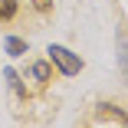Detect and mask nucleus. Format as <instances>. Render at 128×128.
<instances>
[{
    "instance_id": "1",
    "label": "nucleus",
    "mask_w": 128,
    "mask_h": 128,
    "mask_svg": "<svg viewBox=\"0 0 128 128\" xmlns=\"http://www.w3.org/2000/svg\"><path fill=\"white\" fill-rule=\"evenodd\" d=\"M46 53H49V62H53V66H56L62 76H76V72H82V59L76 56V53H69L66 46L53 43V46L46 49Z\"/></svg>"
},
{
    "instance_id": "2",
    "label": "nucleus",
    "mask_w": 128,
    "mask_h": 128,
    "mask_svg": "<svg viewBox=\"0 0 128 128\" xmlns=\"http://www.w3.org/2000/svg\"><path fill=\"white\" fill-rule=\"evenodd\" d=\"M30 76L36 79V86H49V82H53V62L36 59V62L30 66Z\"/></svg>"
},
{
    "instance_id": "3",
    "label": "nucleus",
    "mask_w": 128,
    "mask_h": 128,
    "mask_svg": "<svg viewBox=\"0 0 128 128\" xmlns=\"http://www.w3.org/2000/svg\"><path fill=\"white\" fill-rule=\"evenodd\" d=\"M95 122H115V125H128V115H125V112H115L112 105H105V102H102V105H98V115H95Z\"/></svg>"
},
{
    "instance_id": "4",
    "label": "nucleus",
    "mask_w": 128,
    "mask_h": 128,
    "mask_svg": "<svg viewBox=\"0 0 128 128\" xmlns=\"http://www.w3.org/2000/svg\"><path fill=\"white\" fill-rule=\"evenodd\" d=\"M4 49H7L10 56H23V53H26V40H20V36H7V40H4Z\"/></svg>"
},
{
    "instance_id": "5",
    "label": "nucleus",
    "mask_w": 128,
    "mask_h": 128,
    "mask_svg": "<svg viewBox=\"0 0 128 128\" xmlns=\"http://www.w3.org/2000/svg\"><path fill=\"white\" fill-rule=\"evenodd\" d=\"M16 16V0H0V23Z\"/></svg>"
},
{
    "instance_id": "6",
    "label": "nucleus",
    "mask_w": 128,
    "mask_h": 128,
    "mask_svg": "<svg viewBox=\"0 0 128 128\" xmlns=\"http://www.w3.org/2000/svg\"><path fill=\"white\" fill-rule=\"evenodd\" d=\"M4 76H7V82H10V86L16 89V95H20V98H26V86L20 82V76H16V69H7Z\"/></svg>"
},
{
    "instance_id": "7",
    "label": "nucleus",
    "mask_w": 128,
    "mask_h": 128,
    "mask_svg": "<svg viewBox=\"0 0 128 128\" xmlns=\"http://www.w3.org/2000/svg\"><path fill=\"white\" fill-rule=\"evenodd\" d=\"M36 13H53V0H30Z\"/></svg>"
}]
</instances>
